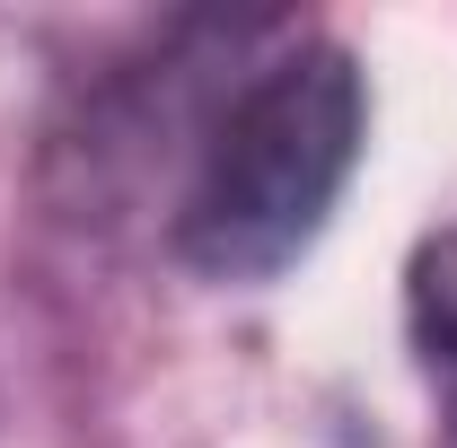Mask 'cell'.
Wrapping results in <instances>:
<instances>
[{"instance_id": "cell-1", "label": "cell", "mask_w": 457, "mask_h": 448, "mask_svg": "<svg viewBox=\"0 0 457 448\" xmlns=\"http://www.w3.org/2000/svg\"><path fill=\"white\" fill-rule=\"evenodd\" d=\"M361 159V71L335 45H299L246 79L185 194V264L212 281H264L326 228Z\"/></svg>"}, {"instance_id": "cell-2", "label": "cell", "mask_w": 457, "mask_h": 448, "mask_svg": "<svg viewBox=\"0 0 457 448\" xmlns=\"http://www.w3.org/2000/svg\"><path fill=\"white\" fill-rule=\"evenodd\" d=\"M404 317H413L422 378L440 395V448H457V228L422 237V255L404 273Z\"/></svg>"}]
</instances>
